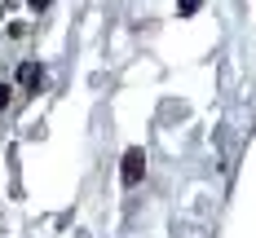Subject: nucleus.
<instances>
[{
  "mask_svg": "<svg viewBox=\"0 0 256 238\" xmlns=\"http://www.w3.org/2000/svg\"><path fill=\"white\" fill-rule=\"evenodd\" d=\"M4 106H9V88L0 84V110H4Z\"/></svg>",
  "mask_w": 256,
  "mask_h": 238,
  "instance_id": "obj_3",
  "label": "nucleus"
},
{
  "mask_svg": "<svg viewBox=\"0 0 256 238\" xmlns=\"http://www.w3.org/2000/svg\"><path fill=\"white\" fill-rule=\"evenodd\" d=\"M199 4H204V0H181V13H194Z\"/></svg>",
  "mask_w": 256,
  "mask_h": 238,
  "instance_id": "obj_2",
  "label": "nucleus"
},
{
  "mask_svg": "<svg viewBox=\"0 0 256 238\" xmlns=\"http://www.w3.org/2000/svg\"><path fill=\"white\" fill-rule=\"evenodd\" d=\"M142 172H146V155H142V150H128L120 181H124V185H137V181H142Z\"/></svg>",
  "mask_w": 256,
  "mask_h": 238,
  "instance_id": "obj_1",
  "label": "nucleus"
},
{
  "mask_svg": "<svg viewBox=\"0 0 256 238\" xmlns=\"http://www.w3.org/2000/svg\"><path fill=\"white\" fill-rule=\"evenodd\" d=\"M44 4H49V0H31V9H44Z\"/></svg>",
  "mask_w": 256,
  "mask_h": 238,
  "instance_id": "obj_4",
  "label": "nucleus"
}]
</instances>
